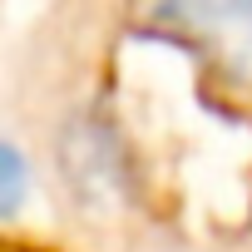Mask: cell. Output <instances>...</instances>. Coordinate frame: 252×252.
<instances>
[{
    "label": "cell",
    "mask_w": 252,
    "mask_h": 252,
    "mask_svg": "<svg viewBox=\"0 0 252 252\" xmlns=\"http://www.w3.org/2000/svg\"><path fill=\"white\" fill-rule=\"evenodd\" d=\"M129 10L193 40L232 89H252V0H129Z\"/></svg>",
    "instance_id": "cell-1"
},
{
    "label": "cell",
    "mask_w": 252,
    "mask_h": 252,
    "mask_svg": "<svg viewBox=\"0 0 252 252\" xmlns=\"http://www.w3.org/2000/svg\"><path fill=\"white\" fill-rule=\"evenodd\" d=\"M30 183H35V173H30L25 149H20L15 139L0 134V222L15 218V213L30 203Z\"/></svg>",
    "instance_id": "cell-2"
}]
</instances>
